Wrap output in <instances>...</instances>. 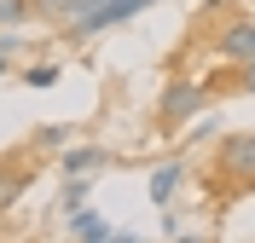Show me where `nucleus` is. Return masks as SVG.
I'll list each match as a JSON object with an SVG mask.
<instances>
[{"mask_svg": "<svg viewBox=\"0 0 255 243\" xmlns=\"http://www.w3.org/2000/svg\"><path fill=\"white\" fill-rule=\"evenodd\" d=\"M209 185H215V197H221V203H232V197L255 191V133H221Z\"/></svg>", "mask_w": 255, "mask_h": 243, "instance_id": "1", "label": "nucleus"}, {"mask_svg": "<svg viewBox=\"0 0 255 243\" xmlns=\"http://www.w3.org/2000/svg\"><path fill=\"white\" fill-rule=\"evenodd\" d=\"M209 81H191V76H174V81H162V93H157V128L162 133H180L191 122V116H203L209 110Z\"/></svg>", "mask_w": 255, "mask_h": 243, "instance_id": "2", "label": "nucleus"}, {"mask_svg": "<svg viewBox=\"0 0 255 243\" xmlns=\"http://www.w3.org/2000/svg\"><path fill=\"white\" fill-rule=\"evenodd\" d=\"M151 6H162V0H105V6H93V12L70 17V23H64V41H70V47H81V41H93V35L116 29V23H128V17H139V12H151Z\"/></svg>", "mask_w": 255, "mask_h": 243, "instance_id": "3", "label": "nucleus"}, {"mask_svg": "<svg viewBox=\"0 0 255 243\" xmlns=\"http://www.w3.org/2000/svg\"><path fill=\"white\" fill-rule=\"evenodd\" d=\"M215 58L221 64H244V58H255V17L250 12H232L215 29Z\"/></svg>", "mask_w": 255, "mask_h": 243, "instance_id": "4", "label": "nucleus"}, {"mask_svg": "<svg viewBox=\"0 0 255 243\" xmlns=\"http://www.w3.org/2000/svg\"><path fill=\"white\" fill-rule=\"evenodd\" d=\"M29 185H35V168H29V162H23V157H0V214L12 209Z\"/></svg>", "mask_w": 255, "mask_h": 243, "instance_id": "5", "label": "nucleus"}, {"mask_svg": "<svg viewBox=\"0 0 255 243\" xmlns=\"http://www.w3.org/2000/svg\"><path fill=\"white\" fill-rule=\"evenodd\" d=\"M180 179H186V162H180V157H168V162H157V168H151V203H157V209H168V203H174Z\"/></svg>", "mask_w": 255, "mask_h": 243, "instance_id": "6", "label": "nucleus"}, {"mask_svg": "<svg viewBox=\"0 0 255 243\" xmlns=\"http://www.w3.org/2000/svg\"><path fill=\"white\" fill-rule=\"evenodd\" d=\"M93 168H111V151L105 145H64L58 174H93Z\"/></svg>", "mask_w": 255, "mask_h": 243, "instance_id": "7", "label": "nucleus"}, {"mask_svg": "<svg viewBox=\"0 0 255 243\" xmlns=\"http://www.w3.org/2000/svg\"><path fill=\"white\" fill-rule=\"evenodd\" d=\"M70 238H81V243H116L122 232H116V226H105V220H99V214L81 203V209H70Z\"/></svg>", "mask_w": 255, "mask_h": 243, "instance_id": "8", "label": "nucleus"}, {"mask_svg": "<svg viewBox=\"0 0 255 243\" xmlns=\"http://www.w3.org/2000/svg\"><path fill=\"white\" fill-rule=\"evenodd\" d=\"M35 17V0H0V29H23Z\"/></svg>", "mask_w": 255, "mask_h": 243, "instance_id": "9", "label": "nucleus"}, {"mask_svg": "<svg viewBox=\"0 0 255 243\" xmlns=\"http://www.w3.org/2000/svg\"><path fill=\"white\" fill-rule=\"evenodd\" d=\"M209 87H232V93H255V58L232 64V76H226V81H209Z\"/></svg>", "mask_w": 255, "mask_h": 243, "instance_id": "10", "label": "nucleus"}, {"mask_svg": "<svg viewBox=\"0 0 255 243\" xmlns=\"http://www.w3.org/2000/svg\"><path fill=\"white\" fill-rule=\"evenodd\" d=\"M35 145L41 151H64L70 145V128H64V122H47V128H35Z\"/></svg>", "mask_w": 255, "mask_h": 243, "instance_id": "11", "label": "nucleus"}, {"mask_svg": "<svg viewBox=\"0 0 255 243\" xmlns=\"http://www.w3.org/2000/svg\"><path fill=\"white\" fill-rule=\"evenodd\" d=\"M215 133H221V116L209 110V116H191V128H186V139H191V145H203V139H215Z\"/></svg>", "mask_w": 255, "mask_h": 243, "instance_id": "12", "label": "nucleus"}, {"mask_svg": "<svg viewBox=\"0 0 255 243\" xmlns=\"http://www.w3.org/2000/svg\"><path fill=\"white\" fill-rule=\"evenodd\" d=\"M58 81V64H29L23 70V87H52Z\"/></svg>", "mask_w": 255, "mask_h": 243, "instance_id": "13", "label": "nucleus"}, {"mask_svg": "<svg viewBox=\"0 0 255 243\" xmlns=\"http://www.w3.org/2000/svg\"><path fill=\"white\" fill-rule=\"evenodd\" d=\"M6 64H12V52H0V76H6Z\"/></svg>", "mask_w": 255, "mask_h": 243, "instance_id": "14", "label": "nucleus"}]
</instances>
